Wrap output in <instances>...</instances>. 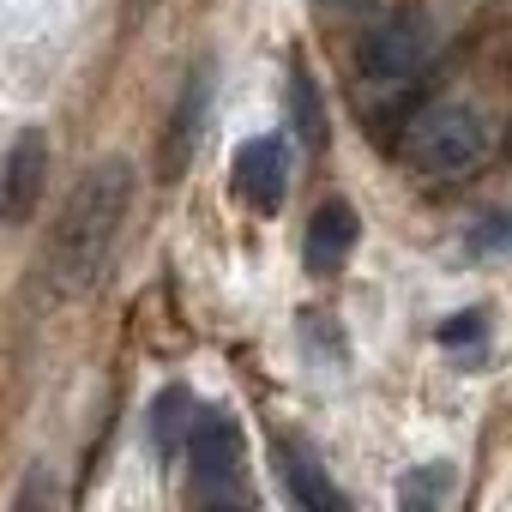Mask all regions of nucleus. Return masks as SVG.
<instances>
[{"label":"nucleus","mask_w":512,"mask_h":512,"mask_svg":"<svg viewBox=\"0 0 512 512\" xmlns=\"http://www.w3.org/2000/svg\"><path fill=\"white\" fill-rule=\"evenodd\" d=\"M127 205H133V163L127 157H103L73 181V193L61 199L49 241H43V290L55 302H73L103 278L109 253L121 241V223H127Z\"/></svg>","instance_id":"obj_1"},{"label":"nucleus","mask_w":512,"mask_h":512,"mask_svg":"<svg viewBox=\"0 0 512 512\" xmlns=\"http://www.w3.org/2000/svg\"><path fill=\"white\" fill-rule=\"evenodd\" d=\"M404 157H410L422 175L458 181V175H470V169L488 157V121H482L470 103H434V109H422V115L410 121Z\"/></svg>","instance_id":"obj_2"},{"label":"nucleus","mask_w":512,"mask_h":512,"mask_svg":"<svg viewBox=\"0 0 512 512\" xmlns=\"http://www.w3.org/2000/svg\"><path fill=\"white\" fill-rule=\"evenodd\" d=\"M434 43H440V37H434V19H428L422 7H404V13L380 19V25L362 37L356 73H362L368 91H404V85H416L422 67L434 61Z\"/></svg>","instance_id":"obj_3"},{"label":"nucleus","mask_w":512,"mask_h":512,"mask_svg":"<svg viewBox=\"0 0 512 512\" xmlns=\"http://www.w3.org/2000/svg\"><path fill=\"white\" fill-rule=\"evenodd\" d=\"M211 97H217V67L199 61L169 109V127H163V145H157V181H181L187 163L199 157V139H205V121H211Z\"/></svg>","instance_id":"obj_4"},{"label":"nucleus","mask_w":512,"mask_h":512,"mask_svg":"<svg viewBox=\"0 0 512 512\" xmlns=\"http://www.w3.org/2000/svg\"><path fill=\"white\" fill-rule=\"evenodd\" d=\"M43 181H49V133L19 127L13 145H7V163H0V217L25 223L43 199Z\"/></svg>","instance_id":"obj_5"},{"label":"nucleus","mask_w":512,"mask_h":512,"mask_svg":"<svg viewBox=\"0 0 512 512\" xmlns=\"http://www.w3.org/2000/svg\"><path fill=\"white\" fill-rule=\"evenodd\" d=\"M187 458H193V482H199V488H229V482H241V470H247L241 422L205 410V416L193 422V434H187Z\"/></svg>","instance_id":"obj_6"},{"label":"nucleus","mask_w":512,"mask_h":512,"mask_svg":"<svg viewBox=\"0 0 512 512\" xmlns=\"http://www.w3.org/2000/svg\"><path fill=\"white\" fill-rule=\"evenodd\" d=\"M229 169H235V193H241L253 211H278V205H284V193H290L284 139H241Z\"/></svg>","instance_id":"obj_7"},{"label":"nucleus","mask_w":512,"mask_h":512,"mask_svg":"<svg viewBox=\"0 0 512 512\" xmlns=\"http://www.w3.org/2000/svg\"><path fill=\"white\" fill-rule=\"evenodd\" d=\"M356 235H362V217H356V205H350V199H326V205L314 211L308 235H302V266H308L314 278H332V272L350 260Z\"/></svg>","instance_id":"obj_8"},{"label":"nucleus","mask_w":512,"mask_h":512,"mask_svg":"<svg viewBox=\"0 0 512 512\" xmlns=\"http://www.w3.org/2000/svg\"><path fill=\"white\" fill-rule=\"evenodd\" d=\"M272 464H278V482H284V494H290V506H296V512H356V506L332 488V476H326L302 446L278 440Z\"/></svg>","instance_id":"obj_9"},{"label":"nucleus","mask_w":512,"mask_h":512,"mask_svg":"<svg viewBox=\"0 0 512 512\" xmlns=\"http://www.w3.org/2000/svg\"><path fill=\"white\" fill-rule=\"evenodd\" d=\"M284 109H290V127L308 151H326V103L314 91V73L308 67H290V85H284Z\"/></svg>","instance_id":"obj_10"},{"label":"nucleus","mask_w":512,"mask_h":512,"mask_svg":"<svg viewBox=\"0 0 512 512\" xmlns=\"http://www.w3.org/2000/svg\"><path fill=\"white\" fill-rule=\"evenodd\" d=\"M452 488H458L452 464H440V458L434 464H416V470L398 476V512H446Z\"/></svg>","instance_id":"obj_11"},{"label":"nucleus","mask_w":512,"mask_h":512,"mask_svg":"<svg viewBox=\"0 0 512 512\" xmlns=\"http://www.w3.org/2000/svg\"><path fill=\"white\" fill-rule=\"evenodd\" d=\"M193 392H181V386H169L157 404H151V446L169 458L175 446H181V434H193Z\"/></svg>","instance_id":"obj_12"},{"label":"nucleus","mask_w":512,"mask_h":512,"mask_svg":"<svg viewBox=\"0 0 512 512\" xmlns=\"http://www.w3.org/2000/svg\"><path fill=\"white\" fill-rule=\"evenodd\" d=\"M464 253H476V260H494V253H512V211L476 217V223L464 229Z\"/></svg>","instance_id":"obj_13"},{"label":"nucleus","mask_w":512,"mask_h":512,"mask_svg":"<svg viewBox=\"0 0 512 512\" xmlns=\"http://www.w3.org/2000/svg\"><path fill=\"white\" fill-rule=\"evenodd\" d=\"M55 500H61V482L49 464H31L13 488V512H55Z\"/></svg>","instance_id":"obj_14"},{"label":"nucleus","mask_w":512,"mask_h":512,"mask_svg":"<svg viewBox=\"0 0 512 512\" xmlns=\"http://www.w3.org/2000/svg\"><path fill=\"white\" fill-rule=\"evenodd\" d=\"M476 332H482V314H458V326H446L440 338H446V344H458V338H476Z\"/></svg>","instance_id":"obj_15"},{"label":"nucleus","mask_w":512,"mask_h":512,"mask_svg":"<svg viewBox=\"0 0 512 512\" xmlns=\"http://www.w3.org/2000/svg\"><path fill=\"white\" fill-rule=\"evenodd\" d=\"M127 13H133V19H139V13H151V0H127Z\"/></svg>","instance_id":"obj_16"},{"label":"nucleus","mask_w":512,"mask_h":512,"mask_svg":"<svg viewBox=\"0 0 512 512\" xmlns=\"http://www.w3.org/2000/svg\"><path fill=\"white\" fill-rule=\"evenodd\" d=\"M217 512H260V506H217Z\"/></svg>","instance_id":"obj_17"},{"label":"nucleus","mask_w":512,"mask_h":512,"mask_svg":"<svg viewBox=\"0 0 512 512\" xmlns=\"http://www.w3.org/2000/svg\"><path fill=\"white\" fill-rule=\"evenodd\" d=\"M320 7H350V0H320Z\"/></svg>","instance_id":"obj_18"}]
</instances>
